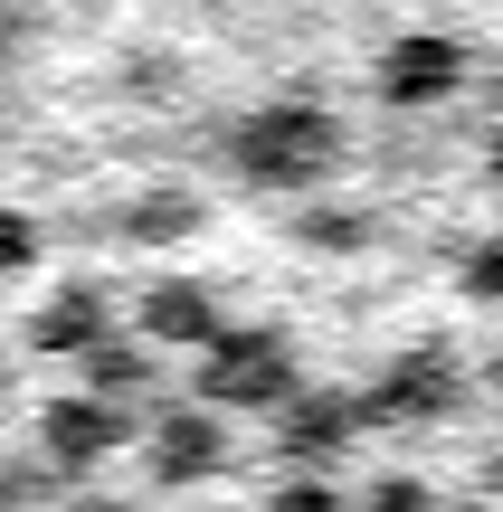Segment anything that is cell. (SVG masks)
<instances>
[{
	"mask_svg": "<svg viewBox=\"0 0 503 512\" xmlns=\"http://www.w3.org/2000/svg\"><path fill=\"white\" fill-rule=\"evenodd\" d=\"M29 256H38V228L19 219V209H0V275H10V266H29Z\"/></svg>",
	"mask_w": 503,
	"mask_h": 512,
	"instance_id": "15",
	"label": "cell"
},
{
	"mask_svg": "<svg viewBox=\"0 0 503 512\" xmlns=\"http://www.w3.org/2000/svg\"><path fill=\"white\" fill-rule=\"evenodd\" d=\"M219 465H228L219 408H209V399L162 408V427H152V475H162V484H200V475H219Z\"/></svg>",
	"mask_w": 503,
	"mask_h": 512,
	"instance_id": "6",
	"label": "cell"
},
{
	"mask_svg": "<svg viewBox=\"0 0 503 512\" xmlns=\"http://www.w3.org/2000/svg\"><path fill=\"white\" fill-rule=\"evenodd\" d=\"M105 332V285H57L48 304L29 313V342L38 351H86Z\"/></svg>",
	"mask_w": 503,
	"mask_h": 512,
	"instance_id": "9",
	"label": "cell"
},
{
	"mask_svg": "<svg viewBox=\"0 0 503 512\" xmlns=\"http://www.w3.org/2000/svg\"><path fill=\"white\" fill-rule=\"evenodd\" d=\"M238 171L257 190H314V181H333V162H342V124L323 105H266V114H247L238 124Z\"/></svg>",
	"mask_w": 503,
	"mask_h": 512,
	"instance_id": "1",
	"label": "cell"
},
{
	"mask_svg": "<svg viewBox=\"0 0 503 512\" xmlns=\"http://www.w3.org/2000/svg\"><path fill=\"white\" fill-rule=\"evenodd\" d=\"M181 228H200V200L190 190H152L143 209H124V238H181Z\"/></svg>",
	"mask_w": 503,
	"mask_h": 512,
	"instance_id": "11",
	"label": "cell"
},
{
	"mask_svg": "<svg viewBox=\"0 0 503 512\" xmlns=\"http://www.w3.org/2000/svg\"><path fill=\"white\" fill-rule=\"evenodd\" d=\"M371 512H437V503H428V484H418V475H380L371 484Z\"/></svg>",
	"mask_w": 503,
	"mask_h": 512,
	"instance_id": "14",
	"label": "cell"
},
{
	"mask_svg": "<svg viewBox=\"0 0 503 512\" xmlns=\"http://www.w3.org/2000/svg\"><path fill=\"white\" fill-rule=\"evenodd\" d=\"M456 399H466V361H456L447 342H409L390 370H380V389L361 399V427H380V418H447Z\"/></svg>",
	"mask_w": 503,
	"mask_h": 512,
	"instance_id": "3",
	"label": "cell"
},
{
	"mask_svg": "<svg viewBox=\"0 0 503 512\" xmlns=\"http://www.w3.org/2000/svg\"><path fill=\"white\" fill-rule=\"evenodd\" d=\"M266 512H352L333 494V484H314V475H295V484H276V494H266Z\"/></svg>",
	"mask_w": 503,
	"mask_h": 512,
	"instance_id": "12",
	"label": "cell"
},
{
	"mask_svg": "<svg viewBox=\"0 0 503 512\" xmlns=\"http://www.w3.org/2000/svg\"><path fill=\"white\" fill-rule=\"evenodd\" d=\"M295 380H304L295 342H285L276 323H219L200 342V399L209 408H276Z\"/></svg>",
	"mask_w": 503,
	"mask_h": 512,
	"instance_id": "2",
	"label": "cell"
},
{
	"mask_svg": "<svg viewBox=\"0 0 503 512\" xmlns=\"http://www.w3.org/2000/svg\"><path fill=\"white\" fill-rule=\"evenodd\" d=\"M76 361H86L95 399H133V389L152 380V351H143V342H114V332H95V342L76 351Z\"/></svg>",
	"mask_w": 503,
	"mask_h": 512,
	"instance_id": "10",
	"label": "cell"
},
{
	"mask_svg": "<svg viewBox=\"0 0 503 512\" xmlns=\"http://www.w3.org/2000/svg\"><path fill=\"white\" fill-rule=\"evenodd\" d=\"M133 332L162 351H200L209 332H219V294L190 285V275H162V285H143V304H133Z\"/></svg>",
	"mask_w": 503,
	"mask_h": 512,
	"instance_id": "7",
	"label": "cell"
},
{
	"mask_svg": "<svg viewBox=\"0 0 503 512\" xmlns=\"http://www.w3.org/2000/svg\"><path fill=\"white\" fill-rule=\"evenodd\" d=\"M456 76H466V48H456V38H437V29L399 38V48L380 57V95H390V105H447Z\"/></svg>",
	"mask_w": 503,
	"mask_h": 512,
	"instance_id": "8",
	"label": "cell"
},
{
	"mask_svg": "<svg viewBox=\"0 0 503 512\" xmlns=\"http://www.w3.org/2000/svg\"><path fill=\"white\" fill-rule=\"evenodd\" d=\"M266 418H276V446L295 465H323V456H342V446L361 437V399H342V389H304V380L285 389Z\"/></svg>",
	"mask_w": 503,
	"mask_h": 512,
	"instance_id": "4",
	"label": "cell"
},
{
	"mask_svg": "<svg viewBox=\"0 0 503 512\" xmlns=\"http://www.w3.org/2000/svg\"><path fill=\"white\" fill-rule=\"evenodd\" d=\"M67 512H124V494H76Z\"/></svg>",
	"mask_w": 503,
	"mask_h": 512,
	"instance_id": "16",
	"label": "cell"
},
{
	"mask_svg": "<svg viewBox=\"0 0 503 512\" xmlns=\"http://www.w3.org/2000/svg\"><path fill=\"white\" fill-rule=\"evenodd\" d=\"M304 238H314V247H361V238H371V219H361V209H314Z\"/></svg>",
	"mask_w": 503,
	"mask_h": 512,
	"instance_id": "13",
	"label": "cell"
},
{
	"mask_svg": "<svg viewBox=\"0 0 503 512\" xmlns=\"http://www.w3.org/2000/svg\"><path fill=\"white\" fill-rule=\"evenodd\" d=\"M114 446H124V408L114 399H48V418H38V456L57 465V475H86V465H105Z\"/></svg>",
	"mask_w": 503,
	"mask_h": 512,
	"instance_id": "5",
	"label": "cell"
}]
</instances>
